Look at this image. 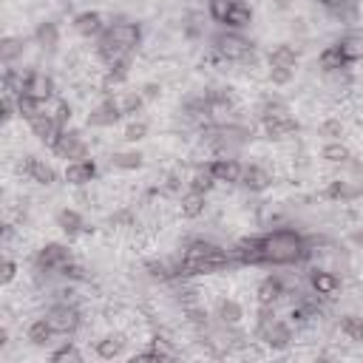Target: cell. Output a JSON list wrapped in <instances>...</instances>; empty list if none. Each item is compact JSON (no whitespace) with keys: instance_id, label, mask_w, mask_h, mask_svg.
I'll return each instance as SVG.
<instances>
[{"instance_id":"obj_10","label":"cell","mask_w":363,"mask_h":363,"mask_svg":"<svg viewBox=\"0 0 363 363\" xmlns=\"http://www.w3.org/2000/svg\"><path fill=\"white\" fill-rule=\"evenodd\" d=\"M125 116H122V108H119V99L116 94H102L94 108L88 111V125L91 128H99V130H108L113 125H119Z\"/></svg>"},{"instance_id":"obj_37","label":"cell","mask_w":363,"mask_h":363,"mask_svg":"<svg viewBox=\"0 0 363 363\" xmlns=\"http://www.w3.org/2000/svg\"><path fill=\"white\" fill-rule=\"evenodd\" d=\"M318 136H323V142H337V139H343V122L340 119H323L320 125H318Z\"/></svg>"},{"instance_id":"obj_18","label":"cell","mask_w":363,"mask_h":363,"mask_svg":"<svg viewBox=\"0 0 363 363\" xmlns=\"http://www.w3.org/2000/svg\"><path fill=\"white\" fill-rule=\"evenodd\" d=\"M275 184V176L269 167H264L261 162H244V173H241V187L247 193H267Z\"/></svg>"},{"instance_id":"obj_12","label":"cell","mask_w":363,"mask_h":363,"mask_svg":"<svg viewBox=\"0 0 363 363\" xmlns=\"http://www.w3.org/2000/svg\"><path fill=\"white\" fill-rule=\"evenodd\" d=\"M233 261L238 267H264V241L261 233L258 235H241L230 244Z\"/></svg>"},{"instance_id":"obj_21","label":"cell","mask_w":363,"mask_h":363,"mask_svg":"<svg viewBox=\"0 0 363 363\" xmlns=\"http://www.w3.org/2000/svg\"><path fill=\"white\" fill-rule=\"evenodd\" d=\"M54 224L60 227V233H62L68 241L79 238L82 233H91V227H88L85 216H82L77 207H60V210H57V216H54Z\"/></svg>"},{"instance_id":"obj_9","label":"cell","mask_w":363,"mask_h":363,"mask_svg":"<svg viewBox=\"0 0 363 363\" xmlns=\"http://www.w3.org/2000/svg\"><path fill=\"white\" fill-rule=\"evenodd\" d=\"M23 96H31L37 102H51L57 96V79L51 71L43 68H26V82H23Z\"/></svg>"},{"instance_id":"obj_1","label":"cell","mask_w":363,"mask_h":363,"mask_svg":"<svg viewBox=\"0 0 363 363\" xmlns=\"http://www.w3.org/2000/svg\"><path fill=\"white\" fill-rule=\"evenodd\" d=\"M230 267H238L233 261L230 247H221L204 235H193L182 244V269H179V281L184 278H199V275H216L224 272Z\"/></svg>"},{"instance_id":"obj_41","label":"cell","mask_w":363,"mask_h":363,"mask_svg":"<svg viewBox=\"0 0 363 363\" xmlns=\"http://www.w3.org/2000/svg\"><path fill=\"white\" fill-rule=\"evenodd\" d=\"M269 3H272L275 9H289V6H292V0H269Z\"/></svg>"},{"instance_id":"obj_25","label":"cell","mask_w":363,"mask_h":363,"mask_svg":"<svg viewBox=\"0 0 363 363\" xmlns=\"http://www.w3.org/2000/svg\"><path fill=\"white\" fill-rule=\"evenodd\" d=\"M54 337H57V329L51 326V320H48L45 315H43V318H34V320L26 326V340H28L31 346H37V349L51 346Z\"/></svg>"},{"instance_id":"obj_7","label":"cell","mask_w":363,"mask_h":363,"mask_svg":"<svg viewBox=\"0 0 363 363\" xmlns=\"http://www.w3.org/2000/svg\"><path fill=\"white\" fill-rule=\"evenodd\" d=\"M51 153L62 162H77V159H88L91 156V145H88V136L79 130V128H71L65 125L57 136V142L51 145Z\"/></svg>"},{"instance_id":"obj_11","label":"cell","mask_w":363,"mask_h":363,"mask_svg":"<svg viewBox=\"0 0 363 363\" xmlns=\"http://www.w3.org/2000/svg\"><path fill=\"white\" fill-rule=\"evenodd\" d=\"M298 119L292 116V111H286V113H272V116H261L258 119V130H261V136L264 139H269V142H286V139H292L295 133H298Z\"/></svg>"},{"instance_id":"obj_26","label":"cell","mask_w":363,"mask_h":363,"mask_svg":"<svg viewBox=\"0 0 363 363\" xmlns=\"http://www.w3.org/2000/svg\"><path fill=\"white\" fill-rule=\"evenodd\" d=\"M323 196H326L329 201H335V204H349V201H354V199L360 196V187L352 184L349 179H332L329 187L323 190Z\"/></svg>"},{"instance_id":"obj_28","label":"cell","mask_w":363,"mask_h":363,"mask_svg":"<svg viewBox=\"0 0 363 363\" xmlns=\"http://www.w3.org/2000/svg\"><path fill=\"white\" fill-rule=\"evenodd\" d=\"M145 164V153L136 150V147H122V150H113L111 153V167L116 170H125V173H133Z\"/></svg>"},{"instance_id":"obj_35","label":"cell","mask_w":363,"mask_h":363,"mask_svg":"<svg viewBox=\"0 0 363 363\" xmlns=\"http://www.w3.org/2000/svg\"><path fill=\"white\" fill-rule=\"evenodd\" d=\"M48 360H51V363H79V360H82V352H79V346H77L74 340H62V343L48 354Z\"/></svg>"},{"instance_id":"obj_4","label":"cell","mask_w":363,"mask_h":363,"mask_svg":"<svg viewBox=\"0 0 363 363\" xmlns=\"http://www.w3.org/2000/svg\"><path fill=\"white\" fill-rule=\"evenodd\" d=\"M255 337L269 349H286L295 340L292 320L278 318L275 306H258V312H255Z\"/></svg>"},{"instance_id":"obj_40","label":"cell","mask_w":363,"mask_h":363,"mask_svg":"<svg viewBox=\"0 0 363 363\" xmlns=\"http://www.w3.org/2000/svg\"><path fill=\"white\" fill-rule=\"evenodd\" d=\"M352 244H354L357 250H363V230H354V233H352Z\"/></svg>"},{"instance_id":"obj_16","label":"cell","mask_w":363,"mask_h":363,"mask_svg":"<svg viewBox=\"0 0 363 363\" xmlns=\"http://www.w3.org/2000/svg\"><path fill=\"white\" fill-rule=\"evenodd\" d=\"M105 26H108V20H105V14L96 11V9H85V11H77V14L71 17V28L77 31V37L91 40V43L105 31Z\"/></svg>"},{"instance_id":"obj_17","label":"cell","mask_w":363,"mask_h":363,"mask_svg":"<svg viewBox=\"0 0 363 363\" xmlns=\"http://www.w3.org/2000/svg\"><path fill=\"white\" fill-rule=\"evenodd\" d=\"M210 162V170L216 176L218 184H227V187H235L241 184V173H244V162L238 156H213L207 159Z\"/></svg>"},{"instance_id":"obj_24","label":"cell","mask_w":363,"mask_h":363,"mask_svg":"<svg viewBox=\"0 0 363 363\" xmlns=\"http://www.w3.org/2000/svg\"><path fill=\"white\" fill-rule=\"evenodd\" d=\"M28 128H31L34 139L43 142V145H48V147L57 142V136H60V130H62V125H60L48 111H43L40 116H34V119L28 122Z\"/></svg>"},{"instance_id":"obj_32","label":"cell","mask_w":363,"mask_h":363,"mask_svg":"<svg viewBox=\"0 0 363 363\" xmlns=\"http://www.w3.org/2000/svg\"><path fill=\"white\" fill-rule=\"evenodd\" d=\"M125 335H119V332H108V335H102L99 340H96V354L102 357V360H113V357H119L122 352H125Z\"/></svg>"},{"instance_id":"obj_6","label":"cell","mask_w":363,"mask_h":363,"mask_svg":"<svg viewBox=\"0 0 363 363\" xmlns=\"http://www.w3.org/2000/svg\"><path fill=\"white\" fill-rule=\"evenodd\" d=\"M298 62H301V57H298V51L289 45V43H275L267 54H264V65H267V79L272 82V85H289L292 79H295V74H298Z\"/></svg>"},{"instance_id":"obj_22","label":"cell","mask_w":363,"mask_h":363,"mask_svg":"<svg viewBox=\"0 0 363 363\" xmlns=\"http://www.w3.org/2000/svg\"><path fill=\"white\" fill-rule=\"evenodd\" d=\"M31 40H34V45H37L43 54H54V51L60 48L62 34H60V26H57L54 20H40V23L34 26V31H31Z\"/></svg>"},{"instance_id":"obj_38","label":"cell","mask_w":363,"mask_h":363,"mask_svg":"<svg viewBox=\"0 0 363 363\" xmlns=\"http://www.w3.org/2000/svg\"><path fill=\"white\" fill-rule=\"evenodd\" d=\"M17 272H20V264H17L11 255H3V261H0V284L9 286V284L17 278Z\"/></svg>"},{"instance_id":"obj_23","label":"cell","mask_w":363,"mask_h":363,"mask_svg":"<svg viewBox=\"0 0 363 363\" xmlns=\"http://www.w3.org/2000/svg\"><path fill=\"white\" fill-rule=\"evenodd\" d=\"M176 207H179V216L193 221V218H201L204 210H207V193H199L193 187H184L182 196L176 199Z\"/></svg>"},{"instance_id":"obj_30","label":"cell","mask_w":363,"mask_h":363,"mask_svg":"<svg viewBox=\"0 0 363 363\" xmlns=\"http://www.w3.org/2000/svg\"><path fill=\"white\" fill-rule=\"evenodd\" d=\"M23 54H26V37L6 34L0 40V60H3V65H17V60H23Z\"/></svg>"},{"instance_id":"obj_15","label":"cell","mask_w":363,"mask_h":363,"mask_svg":"<svg viewBox=\"0 0 363 363\" xmlns=\"http://www.w3.org/2000/svg\"><path fill=\"white\" fill-rule=\"evenodd\" d=\"M20 173H23L28 182L40 184V187H51V184L57 182V170H54V164L45 162V159H40V156H34V153H26V156H23V162H20Z\"/></svg>"},{"instance_id":"obj_8","label":"cell","mask_w":363,"mask_h":363,"mask_svg":"<svg viewBox=\"0 0 363 363\" xmlns=\"http://www.w3.org/2000/svg\"><path fill=\"white\" fill-rule=\"evenodd\" d=\"M45 318L51 320V326L62 337L77 335V329L82 326V309H79L77 301H51L48 309H45Z\"/></svg>"},{"instance_id":"obj_5","label":"cell","mask_w":363,"mask_h":363,"mask_svg":"<svg viewBox=\"0 0 363 363\" xmlns=\"http://www.w3.org/2000/svg\"><path fill=\"white\" fill-rule=\"evenodd\" d=\"M207 17L227 31H247L252 26L250 0H207Z\"/></svg>"},{"instance_id":"obj_39","label":"cell","mask_w":363,"mask_h":363,"mask_svg":"<svg viewBox=\"0 0 363 363\" xmlns=\"http://www.w3.org/2000/svg\"><path fill=\"white\" fill-rule=\"evenodd\" d=\"M139 91H142L145 102H153V99H159V96H162V85H159V82H145Z\"/></svg>"},{"instance_id":"obj_34","label":"cell","mask_w":363,"mask_h":363,"mask_svg":"<svg viewBox=\"0 0 363 363\" xmlns=\"http://www.w3.org/2000/svg\"><path fill=\"white\" fill-rule=\"evenodd\" d=\"M337 329H340V335L346 337V340H352V343H363V315H340V320H337Z\"/></svg>"},{"instance_id":"obj_19","label":"cell","mask_w":363,"mask_h":363,"mask_svg":"<svg viewBox=\"0 0 363 363\" xmlns=\"http://www.w3.org/2000/svg\"><path fill=\"white\" fill-rule=\"evenodd\" d=\"M306 284L312 292H318L320 298H332L340 292V275L329 267H309L306 272Z\"/></svg>"},{"instance_id":"obj_14","label":"cell","mask_w":363,"mask_h":363,"mask_svg":"<svg viewBox=\"0 0 363 363\" xmlns=\"http://www.w3.org/2000/svg\"><path fill=\"white\" fill-rule=\"evenodd\" d=\"M289 295V284L281 272H272V275H264L255 286V301L258 306H278L284 298Z\"/></svg>"},{"instance_id":"obj_27","label":"cell","mask_w":363,"mask_h":363,"mask_svg":"<svg viewBox=\"0 0 363 363\" xmlns=\"http://www.w3.org/2000/svg\"><path fill=\"white\" fill-rule=\"evenodd\" d=\"M213 318L221 323V326H238L241 318H244V306L235 301V298H221L213 309Z\"/></svg>"},{"instance_id":"obj_20","label":"cell","mask_w":363,"mask_h":363,"mask_svg":"<svg viewBox=\"0 0 363 363\" xmlns=\"http://www.w3.org/2000/svg\"><path fill=\"white\" fill-rule=\"evenodd\" d=\"M96 162L88 156V159H77V162H65V170H62V182L71 184V187H88L94 184L96 179Z\"/></svg>"},{"instance_id":"obj_3","label":"cell","mask_w":363,"mask_h":363,"mask_svg":"<svg viewBox=\"0 0 363 363\" xmlns=\"http://www.w3.org/2000/svg\"><path fill=\"white\" fill-rule=\"evenodd\" d=\"M142 26L130 17H113L105 31L94 40V57L108 65L113 62L116 57H128V54H136L139 45H142Z\"/></svg>"},{"instance_id":"obj_36","label":"cell","mask_w":363,"mask_h":363,"mask_svg":"<svg viewBox=\"0 0 363 363\" xmlns=\"http://www.w3.org/2000/svg\"><path fill=\"white\" fill-rule=\"evenodd\" d=\"M147 130H150V125H147L142 116H136V119H128V125H125V130H122V139H125L128 145H136V142L147 139Z\"/></svg>"},{"instance_id":"obj_13","label":"cell","mask_w":363,"mask_h":363,"mask_svg":"<svg viewBox=\"0 0 363 363\" xmlns=\"http://www.w3.org/2000/svg\"><path fill=\"white\" fill-rule=\"evenodd\" d=\"M318 68H320V74H326V77H340V74H349L354 65H352V60L346 57V51H343L340 43H329V45H323V48L318 51Z\"/></svg>"},{"instance_id":"obj_29","label":"cell","mask_w":363,"mask_h":363,"mask_svg":"<svg viewBox=\"0 0 363 363\" xmlns=\"http://www.w3.org/2000/svg\"><path fill=\"white\" fill-rule=\"evenodd\" d=\"M216 184H218V182H216V176H213V170H210V162H199V164H193V170L187 173V187H193V190H199V193H210Z\"/></svg>"},{"instance_id":"obj_31","label":"cell","mask_w":363,"mask_h":363,"mask_svg":"<svg viewBox=\"0 0 363 363\" xmlns=\"http://www.w3.org/2000/svg\"><path fill=\"white\" fill-rule=\"evenodd\" d=\"M320 159H323L326 164H352V162H354V156H352V150H349V145H346L343 139H337V142H323Z\"/></svg>"},{"instance_id":"obj_33","label":"cell","mask_w":363,"mask_h":363,"mask_svg":"<svg viewBox=\"0 0 363 363\" xmlns=\"http://www.w3.org/2000/svg\"><path fill=\"white\" fill-rule=\"evenodd\" d=\"M116 99H119V108H122V116L125 119H136L142 113V108L147 105L145 96H142V91H119Z\"/></svg>"},{"instance_id":"obj_2","label":"cell","mask_w":363,"mask_h":363,"mask_svg":"<svg viewBox=\"0 0 363 363\" xmlns=\"http://www.w3.org/2000/svg\"><path fill=\"white\" fill-rule=\"evenodd\" d=\"M264 267H303L312 258L309 238L295 227H272L261 233Z\"/></svg>"}]
</instances>
